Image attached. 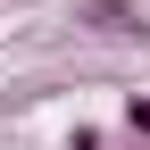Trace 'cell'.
I'll use <instances>...</instances> for the list:
<instances>
[{
  "label": "cell",
  "instance_id": "cell-1",
  "mask_svg": "<svg viewBox=\"0 0 150 150\" xmlns=\"http://www.w3.org/2000/svg\"><path fill=\"white\" fill-rule=\"evenodd\" d=\"M134 125H142V134H150V100H134Z\"/></svg>",
  "mask_w": 150,
  "mask_h": 150
}]
</instances>
